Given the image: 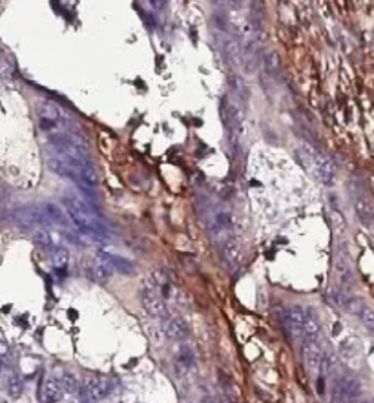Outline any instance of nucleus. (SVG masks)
Segmentation results:
<instances>
[{
  "label": "nucleus",
  "mask_w": 374,
  "mask_h": 403,
  "mask_svg": "<svg viewBox=\"0 0 374 403\" xmlns=\"http://www.w3.org/2000/svg\"><path fill=\"white\" fill-rule=\"evenodd\" d=\"M50 166L57 175L73 181V183L77 184L84 194H88V196H95L99 179H97L95 166L92 164L90 159L80 161V159H70V157L51 155Z\"/></svg>",
  "instance_id": "f257e3e1"
},
{
  "label": "nucleus",
  "mask_w": 374,
  "mask_h": 403,
  "mask_svg": "<svg viewBox=\"0 0 374 403\" xmlns=\"http://www.w3.org/2000/svg\"><path fill=\"white\" fill-rule=\"evenodd\" d=\"M281 325L292 341L318 340L321 334V325L316 312L305 307H290L281 314Z\"/></svg>",
  "instance_id": "f03ea898"
},
{
  "label": "nucleus",
  "mask_w": 374,
  "mask_h": 403,
  "mask_svg": "<svg viewBox=\"0 0 374 403\" xmlns=\"http://www.w3.org/2000/svg\"><path fill=\"white\" fill-rule=\"evenodd\" d=\"M63 203L68 216L71 217V223H75L80 230L108 236V228H106V225L102 223L99 212L92 203H88L86 199H80L77 196H66Z\"/></svg>",
  "instance_id": "7ed1b4c3"
},
{
  "label": "nucleus",
  "mask_w": 374,
  "mask_h": 403,
  "mask_svg": "<svg viewBox=\"0 0 374 403\" xmlns=\"http://www.w3.org/2000/svg\"><path fill=\"white\" fill-rule=\"evenodd\" d=\"M46 141L51 150V155L80 159V161L90 159L86 139L82 135H79L75 130H58V132L46 135Z\"/></svg>",
  "instance_id": "20e7f679"
},
{
  "label": "nucleus",
  "mask_w": 374,
  "mask_h": 403,
  "mask_svg": "<svg viewBox=\"0 0 374 403\" xmlns=\"http://www.w3.org/2000/svg\"><path fill=\"white\" fill-rule=\"evenodd\" d=\"M141 305L150 316L157 317V320H164L172 314L170 307H168V300L164 298V294H162V290L159 288L154 278H150L148 281L142 283Z\"/></svg>",
  "instance_id": "39448f33"
},
{
  "label": "nucleus",
  "mask_w": 374,
  "mask_h": 403,
  "mask_svg": "<svg viewBox=\"0 0 374 403\" xmlns=\"http://www.w3.org/2000/svg\"><path fill=\"white\" fill-rule=\"evenodd\" d=\"M298 154H299L301 162L314 174V177H316L321 184H327V186L334 184V181H336V168H334L330 159L316 154V152L310 150V148H299Z\"/></svg>",
  "instance_id": "423d86ee"
},
{
  "label": "nucleus",
  "mask_w": 374,
  "mask_h": 403,
  "mask_svg": "<svg viewBox=\"0 0 374 403\" xmlns=\"http://www.w3.org/2000/svg\"><path fill=\"white\" fill-rule=\"evenodd\" d=\"M13 221L17 223L20 228L24 230H42V228H50L51 221L48 219V214L44 210V204L37 206V204H31V206H22L18 210L13 212Z\"/></svg>",
  "instance_id": "0eeeda50"
},
{
  "label": "nucleus",
  "mask_w": 374,
  "mask_h": 403,
  "mask_svg": "<svg viewBox=\"0 0 374 403\" xmlns=\"http://www.w3.org/2000/svg\"><path fill=\"white\" fill-rule=\"evenodd\" d=\"M341 308H345V310L350 312L352 316H356L358 320H360V323H362L369 332L374 334V310L365 303V301L345 294V301H343V307Z\"/></svg>",
  "instance_id": "6e6552de"
},
{
  "label": "nucleus",
  "mask_w": 374,
  "mask_h": 403,
  "mask_svg": "<svg viewBox=\"0 0 374 403\" xmlns=\"http://www.w3.org/2000/svg\"><path fill=\"white\" fill-rule=\"evenodd\" d=\"M333 392L334 403H349L362 394V385H360L358 379L349 378V376H341V378H338L334 381Z\"/></svg>",
  "instance_id": "1a4fd4ad"
},
{
  "label": "nucleus",
  "mask_w": 374,
  "mask_h": 403,
  "mask_svg": "<svg viewBox=\"0 0 374 403\" xmlns=\"http://www.w3.org/2000/svg\"><path fill=\"white\" fill-rule=\"evenodd\" d=\"M325 356H327V352L321 349L320 337H318V340L305 341L303 343V362H305V367L308 369V372H312V374L321 372V370H323Z\"/></svg>",
  "instance_id": "9d476101"
},
{
  "label": "nucleus",
  "mask_w": 374,
  "mask_h": 403,
  "mask_svg": "<svg viewBox=\"0 0 374 403\" xmlns=\"http://www.w3.org/2000/svg\"><path fill=\"white\" fill-rule=\"evenodd\" d=\"M161 323H162V330H164L167 337H170V340H174V341H184L188 336H190V328H188V325L184 323L183 317H179V316H174V314H170L168 317L161 320Z\"/></svg>",
  "instance_id": "9b49d317"
},
{
  "label": "nucleus",
  "mask_w": 374,
  "mask_h": 403,
  "mask_svg": "<svg viewBox=\"0 0 374 403\" xmlns=\"http://www.w3.org/2000/svg\"><path fill=\"white\" fill-rule=\"evenodd\" d=\"M64 385L60 379L48 376L44 381L40 383V401L42 403H58L64 398Z\"/></svg>",
  "instance_id": "f8f14e48"
},
{
  "label": "nucleus",
  "mask_w": 374,
  "mask_h": 403,
  "mask_svg": "<svg viewBox=\"0 0 374 403\" xmlns=\"http://www.w3.org/2000/svg\"><path fill=\"white\" fill-rule=\"evenodd\" d=\"M221 253H223L224 265L228 266L230 270H236L239 261H241V243L234 236H228L221 243Z\"/></svg>",
  "instance_id": "ddd939ff"
},
{
  "label": "nucleus",
  "mask_w": 374,
  "mask_h": 403,
  "mask_svg": "<svg viewBox=\"0 0 374 403\" xmlns=\"http://www.w3.org/2000/svg\"><path fill=\"white\" fill-rule=\"evenodd\" d=\"M37 115L38 119H46V121L57 122V124L64 126V128H70L71 121L63 113V110L58 108L57 104H51L48 100H40L37 104Z\"/></svg>",
  "instance_id": "4468645a"
},
{
  "label": "nucleus",
  "mask_w": 374,
  "mask_h": 403,
  "mask_svg": "<svg viewBox=\"0 0 374 403\" xmlns=\"http://www.w3.org/2000/svg\"><path fill=\"white\" fill-rule=\"evenodd\" d=\"M84 385L92 391V394L95 396L97 399H102L113 391V383L110 378L106 376H88L84 379Z\"/></svg>",
  "instance_id": "2eb2a0df"
},
{
  "label": "nucleus",
  "mask_w": 374,
  "mask_h": 403,
  "mask_svg": "<svg viewBox=\"0 0 374 403\" xmlns=\"http://www.w3.org/2000/svg\"><path fill=\"white\" fill-rule=\"evenodd\" d=\"M90 270H92V278L99 283L110 281V279L113 278V274H115L113 266L110 265L106 259L100 258V256H95V258H93L92 265H90Z\"/></svg>",
  "instance_id": "dca6fc26"
},
{
  "label": "nucleus",
  "mask_w": 374,
  "mask_h": 403,
  "mask_svg": "<svg viewBox=\"0 0 374 403\" xmlns=\"http://www.w3.org/2000/svg\"><path fill=\"white\" fill-rule=\"evenodd\" d=\"M97 256H100L102 259H106V261L113 266V270H115L117 274L130 275V274L135 272V265H133L132 261H128V259L121 258V256H115V253H110V252H102V250L97 252Z\"/></svg>",
  "instance_id": "f3484780"
},
{
  "label": "nucleus",
  "mask_w": 374,
  "mask_h": 403,
  "mask_svg": "<svg viewBox=\"0 0 374 403\" xmlns=\"http://www.w3.org/2000/svg\"><path fill=\"white\" fill-rule=\"evenodd\" d=\"M356 214L360 217L362 223H365L367 226H372L374 225V206L370 201L367 199H356Z\"/></svg>",
  "instance_id": "a211bd4d"
},
{
  "label": "nucleus",
  "mask_w": 374,
  "mask_h": 403,
  "mask_svg": "<svg viewBox=\"0 0 374 403\" xmlns=\"http://www.w3.org/2000/svg\"><path fill=\"white\" fill-rule=\"evenodd\" d=\"M175 362H177L179 367H183V369L190 370L196 367V354L192 350V347L183 345L179 347L177 352H175Z\"/></svg>",
  "instance_id": "6ab92c4d"
},
{
  "label": "nucleus",
  "mask_w": 374,
  "mask_h": 403,
  "mask_svg": "<svg viewBox=\"0 0 374 403\" xmlns=\"http://www.w3.org/2000/svg\"><path fill=\"white\" fill-rule=\"evenodd\" d=\"M48 252H50L51 263H53L55 268H57V270H64L68 266V261H70L68 250L60 245H55V246H51V248H48Z\"/></svg>",
  "instance_id": "aec40b11"
},
{
  "label": "nucleus",
  "mask_w": 374,
  "mask_h": 403,
  "mask_svg": "<svg viewBox=\"0 0 374 403\" xmlns=\"http://www.w3.org/2000/svg\"><path fill=\"white\" fill-rule=\"evenodd\" d=\"M6 387H8V392L11 396H20L22 389H24V381H22L20 376L15 372V370H9L6 367Z\"/></svg>",
  "instance_id": "412c9836"
},
{
  "label": "nucleus",
  "mask_w": 374,
  "mask_h": 403,
  "mask_svg": "<svg viewBox=\"0 0 374 403\" xmlns=\"http://www.w3.org/2000/svg\"><path fill=\"white\" fill-rule=\"evenodd\" d=\"M232 214L230 212H219L216 217H214V232H228L230 228H232Z\"/></svg>",
  "instance_id": "4be33fe9"
},
{
  "label": "nucleus",
  "mask_w": 374,
  "mask_h": 403,
  "mask_svg": "<svg viewBox=\"0 0 374 403\" xmlns=\"http://www.w3.org/2000/svg\"><path fill=\"white\" fill-rule=\"evenodd\" d=\"M58 379L63 381L64 389H66L68 392H79L80 383H79V379H77V376H75L73 372H70V370H64L63 376H60Z\"/></svg>",
  "instance_id": "5701e85b"
},
{
  "label": "nucleus",
  "mask_w": 374,
  "mask_h": 403,
  "mask_svg": "<svg viewBox=\"0 0 374 403\" xmlns=\"http://www.w3.org/2000/svg\"><path fill=\"white\" fill-rule=\"evenodd\" d=\"M263 66H265V71L268 75H276L279 70V58L276 53H268L263 60Z\"/></svg>",
  "instance_id": "b1692460"
},
{
  "label": "nucleus",
  "mask_w": 374,
  "mask_h": 403,
  "mask_svg": "<svg viewBox=\"0 0 374 403\" xmlns=\"http://www.w3.org/2000/svg\"><path fill=\"white\" fill-rule=\"evenodd\" d=\"M150 4H152V8L154 9H162L164 8V4H167V0H148Z\"/></svg>",
  "instance_id": "393cba45"
},
{
  "label": "nucleus",
  "mask_w": 374,
  "mask_h": 403,
  "mask_svg": "<svg viewBox=\"0 0 374 403\" xmlns=\"http://www.w3.org/2000/svg\"><path fill=\"white\" fill-rule=\"evenodd\" d=\"M201 403H221V401H219L217 398H212V396H208V398H204Z\"/></svg>",
  "instance_id": "a878e982"
}]
</instances>
